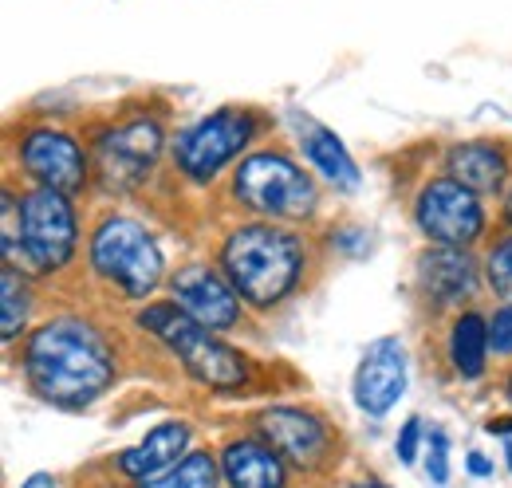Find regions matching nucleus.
I'll use <instances>...</instances> for the list:
<instances>
[{
  "instance_id": "f257e3e1",
  "label": "nucleus",
  "mask_w": 512,
  "mask_h": 488,
  "mask_svg": "<svg viewBox=\"0 0 512 488\" xmlns=\"http://www.w3.org/2000/svg\"><path fill=\"white\" fill-rule=\"evenodd\" d=\"M24 374L44 402L79 410L115 382V355L91 323L56 319L32 331L24 347Z\"/></svg>"
},
{
  "instance_id": "f03ea898",
  "label": "nucleus",
  "mask_w": 512,
  "mask_h": 488,
  "mask_svg": "<svg viewBox=\"0 0 512 488\" xmlns=\"http://www.w3.org/2000/svg\"><path fill=\"white\" fill-rule=\"evenodd\" d=\"M221 268L245 304L272 307L296 288L304 272V244L276 225H245L221 248Z\"/></svg>"
},
{
  "instance_id": "7ed1b4c3",
  "label": "nucleus",
  "mask_w": 512,
  "mask_h": 488,
  "mask_svg": "<svg viewBox=\"0 0 512 488\" xmlns=\"http://www.w3.org/2000/svg\"><path fill=\"white\" fill-rule=\"evenodd\" d=\"M146 331H154L182 363L190 370L197 382L213 386V390H237L245 378H249V366L245 359L221 343L213 331H205L201 323H193L190 315L178 304H154L142 311L138 319Z\"/></svg>"
},
{
  "instance_id": "20e7f679",
  "label": "nucleus",
  "mask_w": 512,
  "mask_h": 488,
  "mask_svg": "<svg viewBox=\"0 0 512 488\" xmlns=\"http://www.w3.org/2000/svg\"><path fill=\"white\" fill-rule=\"evenodd\" d=\"M91 264L103 280L119 284L130 300H146L162 284V248L130 217H111L91 237Z\"/></svg>"
},
{
  "instance_id": "39448f33",
  "label": "nucleus",
  "mask_w": 512,
  "mask_h": 488,
  "mask_svg": "<svg viewBox=\"0 0 512 488\" xmlns=\"http://www.w3.org/2000/svg\"><path fill=\"white\" fill-rule=\"evenodd\" d=\"M233 193L241 197L245 209L264 213V217H280V221L308 217L316 209L312 178L288 154H276V150H260L253 158H245L233 178Z\"/></svg>"
},
{
  "instance_id": "423d86ee",
  "label": "nucleus",
  "mask_w": 512,
  "mask_h": 488,
  "mask_svg": "<svg viewBox=\"0 0 512 488\" xmlns=\"http://www.w3.org/2000/svg\"><path fill=\"white\" fill-rule=\"evenodd\" d=\"M256 134V122L249 111H237V107H225L209 119H201L193 130H186L178 138V166L190 182H209L217 178L221 166H229Z\"/></svg>"
},
{
  "instance_id": "0eeeda50",
  "label": "nucleus",
  "mask_w": 512,
  "mask_h": 488,
  "mask_svg": "<svg viewBox=\"0 0 512 488\" xmlns=\"http://www.w3.org/2000/svg\"><path fill=\"white\" fill-rule=\"evenodd\" d=\"M75 252V213L60 189H36L24 197V268L56 272Z\"/></svg>"
},
{
  "instance_id": "6e6552de",
  "label": "nucleus",
  "mask_w": 512,
  "mask_h": 488,
  "mask_svg": "<svg viewBox=\"0 0 512 488\" xmlns=\"http://www.w3.org/2000/svg\"><path fill=\"white\" fill-rule=\"evenodd\" d=\"M418 229L442 248H469L485 229V213L477 205V193L453 178H438L418 193L414 205Z\"/></svg>"
},
{
  "instance_id": "1a4fd4ad",
  "label": "nucleus",
  "mask_w": 512,
  "mask_h": 488,
  "mask_svg": "<svg viewBox=\"0 0 512 488\" xmlns=\"http://www.w3.org/2000/svg\"><path fill=\"white\" fill-rule=\"evenodd\" d=\"M158 150H162V126L154 119H134L99 142V174L111 189H134L150 174Z\"/></svg>"
},
{
  "instance_id": "9d476101",
  "label": "nucleus",
  "mask_w": 512,
  "mask_h": 488,
  "mask_svg": "<svg viewBox=\"0 0 512 488\" xmlns=\"http://www.w3.org/2000/svg\"><path fill=\"white\" fill-rule=\"evenodd\" d=\"M20 166L28 170V178L40 182V189L75 193L87 182V158L79 142L60 130H32L20 142Z\"/></svg>"
},
{
  "instance_id": "9b49d317",
  "label": "nucleus",
  "mask_w": 512,
  "mask_h": 488,
  "mask_svg": "<svg viewBox=\"0 0 512 488\" xmlns=\"http://www.w3.org/2000/svg\"><path fill=\"white\" fill-rule=\"evenodd\" d=\"M260 437L292 465L300 469H320L331 453V437L316 414L308 410H296V406H276V410H264L260 414Z\"/></svg>"
},
{
  "instance_id": "f8f14e48",
  "label": "nucleus",
  "mask_w": 512,
  "mask_h": 488,
  "mask_svg": "<svg viewBox=\"0 0 512 488\" xmlns=\"http://www.w3.org/2000/svg\"><path fill=\"white\" fill-rule=\"evenodd\" d=\"M174 292V304L190 315L193 323H201L205 331H229L237 319H241V304H237V288L225 284L213 268H201V264H190L174 276L170 284Z\"/></svg>"
},
{
  "instance_id": "ddd939ff",
  "label": "nucleus",
  "mask_w": 512,
  "mask_h": 488,
  "mask_svg": "<svg viewBox=\"0 0 512 488\" xmlns=\"http://www.w3.org/2000/svg\"><path fill=\"white\" fill-rule=\"evenodd\" d=\"M406 390V351L398 339H375L355 370V402L367 414H386Z\"/></svg>"
},
{
  "instance_id": "4468645a",
  "label": "nucleus",
  "mask_w": 512,
  "mask_h": 488,
  "mask_svg": "<svg viewBox=\"0 0 512 488\" xmlns=\"http://www.w3.org/2000/svg\"><path fill=\"white\" fill-rule=\"evenodd\" d=\"M190 449V426L186 422H162L154 426L134 449H123L119 453V473L130 477V481H150L166 469H174Z\"/></svg>"
},
{
  "instance_id": "2eb2a0df",
  "label": "nucleus",
  "mask_w": 512,
  "mask_h": 488,
  "mask_svg": "<svg viewBox=\"0 0 512 488\" xmlns=\"http://www.w3.org/2000/svg\"><path fill=\"white\" fill-rule=\"evenodd\" d=\"M221 473L229 488H284L288 473H284V457L268 445V441H229L221 449Z\"/></svg>"
},
{
  "instance_id": "dca6fc26",
  "label": "nucleus",
  "mask_w": 512,
  "mask_h": 488,
  "mask_svg": "<svg viewBox=\"0 0 512 488\" xmlns=\"http://www.w3.org/2000/svg\"><path fill=\"white\" fill-rule=\"evenodd\" d=\"M422 292L434 300L438 307L457 304L465 296H473L477 288V264L469 260L465 248H434L422 256Z\"/></svg>"
},
{
  "instance_id": "f3484780",
  "label": "nucleus",
  "mask_w": 512,
  "mask_h": 488,
  "mask_svg": "<svg viewBox=\"0 0 512 488\" xmlns=\"http://www.w3.org/2000/svg\"><path fill=\"white\" fill-rule=\"evenodd\" d=\"M446 162L449 178L473 193H497L509 178V162L493 142H457Z\"/></svg>"
},
{
  "instance_id": "a211bd4d",
  "label": "nucleus",
  "mask_w": 512,
  "mask_h": 488,
  "mask_svg": "<svg viewBox=\"0 0 512 488\" xmlns=\"http://www.w3.org/2000/svg\"><path fill=\"white\" fill-rule=\"evenodd\" d=\"M485 355H489V323H485V315L465 311V315L453 323V335H449L453 370H457L461 378H481Z\"/></svg>"
},
{
  "instance_id": "6ab92c4d",
  "label": "nucleus",
  "mask_w": 512,
  "mask_h": 488,
  "mask_svg": "<svg viewBox=\"0 0 512 488\" xmlns=\"http://www.w3.org/2000/svg\"><path fill=\"white\" fill-rule=\"evenodd\" d=\"M304 150H308L312 166L320 170L327 182L343 185V189H355V185H359L355 158L347 154V146H343L327 126H312V130L304 134Z\"/></svg>"
},
{
  "instance_id": "aec40b11",
  "label": "nucleus",
  "mask_w": 512,
  "mask_h": 488,
  "mask_svg": "<svg viewBox=\"0 0 512 488\" xmlns=\"http://www.w3.org/2000/svg\"><path fill=\"white\" fill-rule=\"evenodd\" d=\"M134 488H217V461L209 453H186L174 469L138 481Z\"/></svg>"
},
{
  "instance_id": "412c9836",
  "label": "nucleus",
  "mask_w": 512,
  "mask_h": 488,
  "mask_svg": "<svg viewBox=\"0 0 512 488\" xmlns=\"http://www.w3.org/2000/svg\"><path fill=\"white\" fill-rule=\"evenodd\" d=\"M0 296H4V315H0V335L4 339H16L20 327L28 323V307H32V296L24 288V280L16 276V268L8 264L0 272Z\"/></svg>"
},
{
  "instance_id": "4be33fe9",
  "label": "nucleus",
  "mask_w": 512,
  "mask_h": 488,
  "mask_svg": "<svg viewBox=\"0 0 512 488\" xmlns=\"http://www.w3.org/2000/svg\"><path fill=\"white\" fill-rule=\"evenodd\" d=\"M485 276H489L493 292L505 296V300L512 304V233L493 244L489 260H485Z\"/></svg>"
},
{
  "instance_id": "5701e85b",
  "label": "nucleus",
  "mask_w": 512,
  "mask_h": 488,
  "mask_svg": "<svg viewBox=\"0 0 512 488\" xmlns=\"http://www.w3.org/2000/svg\"><path fill=\"white\" fill-rule=\"evenodd\" d=\"M426 473L434 485H446L449 481V441L442 429L430 433V457H426Z\"/></svg>"
},
{
  "instance_id": "b1692460",
  "label": "nucleus",
  "mask_w": 512,
  "mask_h": 488,
  "mask_svg": "<svg viewBox=\"0 0 512 488\" xmlns=\"http://www.w3.org/2000/svg\"><path fill=\"white\" fill-rule=\"evenodd\" d=\"M489 347L497 355H512V304H505L489 323Z\"/></svg>"
},
{
  "instance_id": "393cba45",
  "label": "nucleus",
  "mask_w": 512,
  "mask_h": 488,
  "mask_svg": "<svg viewBox=\"0 0 512 488\" xmlns=\"http://www.w3.org/2000/svg\"><path fill=\"white\" fill-rule=\"evenodd\" d=\"M418 441H422V422L418 418H410L402 433H398V461L402 465H414V457H418Z\"/></svg>"
},
{
  "instance_id": "a878e982",
  "label": "nucleus",
  "mask_w": 512,
  "mask_h": 488,
  "mask_svg": "<svg viewBox=\"0 0 512 488\" xmlns=\"http://www.w3.org/2000/svg\"><path fill=\"white\" fill-rule=\"evenodd\" d=\"M489 433L505 437V457H509V469H512V418H493V422H489Z\"/></svg>"
},
{
  "instance_id": "bb28decb",
  "label": "nucleus",
  "mask_w": 512,
  "mask_h": 488,
  "mask_svg": "<svg viewBox=\"0 0 512 488\" xmlns=\"http://www.w3.org/2000/svg\"><path fill=\"white\" fill-rule=\"evenodd\" d=\"M469 473L473 477H493V461H485V453H469Z\"/></svg>"
},
{
  "instance_id": "cd10ccee",
  "label": "nucleus",
  "mask_w": 512,
  "mask_h": 488,
  "mask_svg": "<svg viewBox=\"0 0 512 488\" xmlns=\"http://www.w3.org/2000/svg\"><path fill=\"white\" fill-rule=\"evenodd\" d=\"M20 488H56V477L52 473H32Z\"/></svg>"
},
{
  "instance_id": "c85d7f7f",
  "label": "nucleus",
  "mask_w": 512,
  "mask_h": 488,
  "mask_svg": "<svg viewBox=\"0 0 512 488\" xmlns=\"http://www.w3.org/2000/svg\"><path fill=\"white\" fill-rule=\"evenodd\" d=\"M351 488H386V485H379V481H367V485H351Z\"/></svg>"
},
{
  "instance_id": "c756f323",
  "label": "nucleus",
  "mask_w": 512,
  "mask_h": 488,
  "mask_svg": "<svg viewBox=\"0 0 512 488\" xmlns=\"http://www.w3.org/2000/svg\"><path fill=\"white\" fill-rule=\"evenodd\" d=\"M505 213H509V221H512V193H509V205H505Z\"/></svg>"
},
{
  "instance_id": "7c9ffc66",
  "label": "nucleus",
  "mask_w": 512,
  "mask_h": 488,
  "mask_svg": "<svg viewBox=\"0 0 512 488\" xmlns=\"http://www.w3.org/2000/svg\"><path fill=\"white\" fill-rule=\"evenodd\" d=\"M509 398H512V378H509Z\"/></svg>"
}]
</instances>
